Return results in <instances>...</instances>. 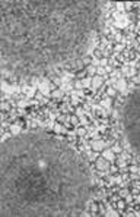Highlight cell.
Listing matches in <instances>:
<instances>
[{
    "mask_svg": "<svg viewBox=\"0 0 140 217\" xmlns=\"http://www.w3.org/2000/svg\"><path fill=\"white\" fill-rule=\"evenodd\" d=\"M120 73H121L120 70H112V72H111V76L115 79V78H118V76H120Z\"/></svg>",
    "mask_w": 140,
    "mask_h": 217,
    "instance_id": "obj_20",
    "label": "cell"
},
{
    "mask_svg": "<svg viewBox=\"0 0 140 217\" xmlns=\"http://www.w3.org/2000/svg\"><path fill=\"white\" fill-rule=\"evenodd\" d=\"M115 94H117V93H115V90H112V88H111V90H108V95H115Z\"/></svg>",
    "mask_w": 140,
    "mask_h": 217,
    "instance_id": "obj_25",
    "label": "cell"
},
{
    "mask_svg": "<svg viewBox=\"0 0 140 217\" xmlns=\"http://www.w3.org/2000/svg\"><path fill=\"white\" fill-rule=\"evenodd\" d=\"M102 157H104V158H107L108 161H114V158H115V156H114V151H112V150H104Z\"/></svg>",
    "mask_w": 140,
    "mask_h": 217,
    "instance_id": "obj_3",
    "label": "cell"
},
{
    "mask_svg": "<svg viewBox=\"0 0 140 217\" xmlns=\"http://www.w3.org/2000/svg\"><path fill=\"white\" fill-rule=\"evenodd\" d=\"M131 8H133V5H131V3H127V5H125V9H131Z\"/></svg>",
    "mask_w": 140,
    "mask_h": 217,
    "instance_id": "obj_26",
    "label": "cell"
},
{
    "mask_svg": "<svg viewBox=\"0 0 140 217\" xmlns=\"http://www.w3.org/2000/svg\"><path fill=\"white\" fill-rule=\"evenodd\" d=\"M120 170L118 166H110V173H112V175H115V173Z\"/></svg>",
    "mask_w": 140,
    "mask_h": 217,
    "instance_id": "obj_13",
    "label": "cell"
},
{
    "mask_svg": "<svg viewBox=\"0 0 140 217\" xmlns=\"http://www.w3.org/2000/svg\"><path fill=\"white\" fill-rule=\"evenodd\" d=\"M98 210H99V207H98V205H96V204H95V202H93V204H92V205H90V211H92V213H93V214H95V213H96V211H98Z\"/></svg>",
    "mask_w": 140,
    "mask_h": 217,
    "instance_id": "obj_17",
    "label": "cell"
},
{
    "mask_svg": "<svg viewBox=\"0 0 140 217\" xmlns=\"http://www.w3.org/2000/svg\"><path fill=\"white\" fill-rule=\"evenodd\" d=\"M51 97L56 98V100H61V97H63V90H54V91L51 93Z\"/></svg>",
    "mask_w": 140,
    "mask_h": 217,
    "instance_id": "obj_4",
    "label": "cell"
},
{
    "mask_svg": "<svg viewBox=\"0 0 140 217\" xmlns=\"http://www.w3.org/2000/svg\"><path fill=\"white\" fill-rule=\"evenodd\" d=\"M90 145H92L93 151H101V150H105L107 142H105V141H102V139H96V141H92V142H90Z\"/></svg>",
    "mask_w": 140,
    "mask_h": 217,
    "instance_id": "obj_2",
    "label": "cell"
},
{
    "mask_svg": "<svg viewBox=\"0 0 140 217\" xmlns=\"http://www.w3.org/2000/svg\"><path fill=\"white\" fill-rule=\"evenodd\" d=\"M111 161H108L107 158H104V157H99V158H96V169L98 170H107L111 164H110Z\"/></svg>",
    "mask_w": 140,
    "mask_h": 217,
    "instance_id": "obj_1",
    "label": "cell"
},
{
    "mask_svg": "<svg viewBox=\"0 0 140 217\" xmlns=\"http://www.w3.org/2000/svg\"><path fill=\"white\" fill-rule=\"evenodd\" d=\"M115 207H118L120 210H123V208L125 207V204H124V201H121V200H118V201H117V204H115Z\"/></svg>",
    "mask_w": 140,
    "mask_h": 217,
    "instance_id": "obj_15",
    "label": "cell"
},
{
    "mask_svg": "<svg viewBox=\"0 0 140 217\" xmlns=\"http://www.w3.org/2000/svg\"><path fill=\"white\" fill-rule=\"evenodd\" d=\"M104 72H105V69H104V68H98V72H96V73H99V75H104Z\"/></svg>",
    "mask_w": 140,
    "mask_h": 217,
    "instance_id": "obj_24",
    "label": "cell"
},
{
    "mask_svg": "<svg viewBox=\"0 0 140 217\" xmlns=\"http://www.w3.org/2000/svg\"><path fill=\"white\" fill-rule=\"evenodd\" d=\"M56 132H61V134H67V129L60 126V125H56Z\"/></svg>",
    "mask_w": 140,
    "mask_h": 217,
    "instance_id": "obj_11",
    "label": "cell"
},
{
    "mask_svg": "<svg viewBox=\"0 0 140 217\" xmlns=\"http://www.w3.org/2000/svg\"><path fill=\"white\" fill-rule=\"evenodd\" d=\"M67 119L70 120V125H79V117L76 116V114H72V116H67Z\"/></svg>",
    "mask_w": 140,
    "mask_h": 217,
    "instance_id": "obj_6",
    "label": "cell"
},
{
    "mask_svg": "<svg viewBox=\"0 0 140 217\" xmlns=\"http://www.w3.org/2000/svg\"><path fill=\"white\" fill-rule=\"evenodd\" d=\"M123 49H124V44H118V46H115V52H117V53H118L120 50H123Z\"/></svg>",
    "mask_w": 140,
    "mask_h": 217,
    "instance_id": "obj_22",
    "label": "cell"
},
{
    "mask_svg": "<svg viewBox=\"0 0 140 217\" xmlns=\"http://www.w3.org/2000/svg\"><path fill=\"white\" fill-rule=\"evenodd\" d=\"M92 84H95L93 87L96 88V87H99V85L102 84V78H101V76H95V78H92Z\"/></svg>",
    "mask_w": 140,
    "mask_h": 217,
    "instance_id": "obj_8",
    "label": "cell"
},
{
    "mask_svg": "<svg viewBox=\"0 0 140 217\" xmlns=\"http://www.w3.org/2000/svg\"><path fill=\"white\" fill-rule=\"evenodd\" d=\"M128 170H130L131 173H139V172H140V169H139L136 164H131V166H128Z\"/></svg>",
    "mask_w": 140,
    "mask_h": 217,
    "instance_id": "obj_12",
    "label": "cell"
},
{
    "mask_svg": "<svg viewBox=\"0 0 140 217\" xmlns=\"http://www.w3.org/2000/svg\"><path fill=\"white\" fill-rule=\"evenodd\" d=\"M10 107H12L10 103H3V104H2V109H3L5 112H6V110H10Z\"/></svg>",
    "mask_w": 140,
    "mask_h": 217,
    "instance_id": "obj_18",
    "label": "cell"
},
{
    "mask_svg": "<svg viewBox=\"0 0 140 217\" xmlns=\"http://www.w3.org/2000/svg\"><path fill=\"white\" fill-rule=\"evenodd\" d=\"M115 88H118L120 91H124V90H125V82H124L123 79H121V81H117V82H115Z\"/></svg>",
    "mask_w": 140,
    "mask_h": 217,
    "instance_id": "obj_7",
    "label": "cell"
},
{
    "mask_svg": "<svg viewBox=\"0 0 140 217\" xmlns=\"http://www.w3.org/2000/svg\"><path fill=\"white\" fill-rule=\"evenodd\" d=\"M88 156H89V160H90V161H92V160H96V158H98V153H89Z\"/></svg>",
    "mask_w": 140,
    "mask_h": 217,
    "instance_id": "obj_16",
    "label": "cell"
},
{
    "mask_svg": "<svg viewBox=\"0 0 140 217\" xmlns=\"http://www.w3.org/2000/svg\"><path fill=\"white\" fill-rule=\"evenodd\" d=\"M111 150H112L114 153H121V147H120V145H117V144H115V145H112V148H111Z\"/></svg>",
    "mask_w": 140,
    "mask_h": 217,
    "instance_id": "obj_19",
    "label": "cell"
},
{
    "mask_svg": "<svg viewBox=\"0 0 140 217\" xmlns=\"http://www.w3.org/2000/svg\"><path fill=\"white\" fill-rule=\"evenodd\" d=\"M74 87H76V88H77V90H80V88H83V87H85V85H83V82H82L80 79H77V81L74 82Z\"/></svg>",
    "mask_w": 140,
    "mask_h": 217,
    "instance_id": "obj_14",
    "label": "cell"
},
{
    "mask_svg": "<svg viewBox=\"0 0 140 217\" xmlns=\"http://www.w3.org/2000/svg\"><path fill=\"white\" fill-rule=\"evenodd\" d=\"M107 62H108L107 57H105V59H101V60H99V65H101V66H107Z\"/></svg>",
    "mask_w": 140,
    "mask_h": 217,
    "instance_id": "obj_21",
    "label": "cell"
},
{
    "mask_svg": "<svg viewBox=\"0 0 140 217\" xmlns=\"http://www.w3.org/2000/svg\"><path fill=\"white\" fill-rule=\"evenodd\" d=\"M118 194H120V198H125L127 195H130V194H128V189H125V188L118 189Z\"/></svg>",
    "mask_w": 140,
    "mask_h": 217,
    "instance_id": "obj_10",
    "label": "cell"
},
{
    "mask_svg": "<svg viewBox=\"0 0 140 217\" xmlns=\"http://www.w3.org/2000/svg\"><path fill=\"white\" fill-rule=\"evenodd\" d=\"M133 82H134V84L140 82V75H139V76H133Z\"/></svg>",
    "mask_w": 140,
    "mask_h": 217,
    "instance_id": "obj_23",
    "label": "cell"
},
{
    "mask_svg": "<svg viewBox=\"0 0 140 217\" xmlns=\"http://www.w3.org/2000/svg\"><path fill=\"white\" fill-rule=\"evenodd\" d=\"M86 73H88V72H86V68H85V69L82 68V69H79V70H77L76 78H77V79H82V78H85V75H86Z\"/></svg>",
    "mask_w": 140,
    "mask_h": 217,
    "instance_id": "obj_9",
    "label": "cell"
},
{
    "mask_svg": "<svg viewBox=\"0 0 140 217\" xmlns=\"http://www.w3.org/2000/svg\"><path fill=\"white\" fill-rule=\"evenodd\" d=\"M86 72L92 76V75H95V73L98 72V68H96V66H93V65H89V66L86 68Z\"/></svg>",
    "mask_w": 140,
    "mask_h": 217,
    "instance_id": "obj_5",
    "label": "cell"
}]
</instances>
